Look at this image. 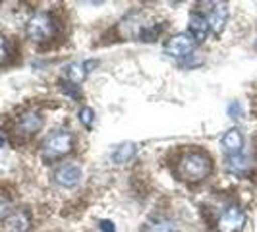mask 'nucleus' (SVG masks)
Returning <instances> with one entry per match:
<instances>
[{"label": "nucleus", "instance_id": "obj_1", "mask_svg": "<svg viewBox=\"0 0 257 232\" xmlns=\"http://www.w3.org/2000/svg\"><path fill=\"white\" fill-rule=\"evenodd\" d=\"M211 170H213V161L203 151H188L180 157L178 172L184 180L199 182L207 178L211 174Z\"/></svg>", "mask_w": 257, "mask_h": 232}, {"label": "nucleus", "instance_id": "obj_2", "mask_svg": "<svg viewBox=\"0 0 257 232\" xmlns=\"http://www.w3.org/2000/svg\"><path fill=\"white\" fill-rule=\"evenodd\" d=\"M74 147V136L68 130H54L43 143V155L47 159H56L70 153Z\"/></svg>", "mask_w": 257, "mask_h": 232}, {"label": "nucleus", "instance_id": "obj_3", "mask_svg": "<svg viewBox=\"0 0 257 232\" xmlns=\"http://www.w3.org/2000/svg\"><path fill=\"white\" fill-rule=\"evenodd\" d=\"M27 37L31 39V41H47L49 37H52V33H54V24H52V18L49 14L45 12H39L35 14L29 22H27Z\"/></svg>", "mask_w": 257, "mask_h": 232}, {"label": "nucleus", "instance_id": "obj_4", "mask_svg": "<svg viewBox=\"0 0 257 232\" xmlns=\"http://www.w3.org/2000/svg\"><path fill=\"white\" fill-rule=\"evenodd\" d=\"M193 49H195V41L190 33H178L168 39V43L165 45V52L172 58H186L192 54Z\"/></svg>", "mask_w": 257, "mask_h": 232}, {"label": "nucleus", "instance_id": "obj_5", "mask_svg": "<svg viewBox=\"0 0 257 232\" xmlns=\"http://www.w3.org/2000/svg\"><path fill=\"white\" fill-rule=\"evenodd\" d=\"M245 215L240 207H228L226 211H222V215L219 217L217 228L219 232H240L244 228Z\"/></svg>", "mask_w": 257, "mask_h": 232}, {"label": "nucleus", "instance_id": "obj_6", "mask_svg": "<svg viewBox=\"0 0 257 232\" xmlns=\"http://www.w3.org/2000/svg\"><path fill=\"white\" fill-rule=\"evenodd\" d=\"M81 178H83V170L77 163H64L54 172V180L62 188H76Z\"/></svg>", "mask_w": 257, "mask_h": 232}, {"label": "nucleus", "instance_id": "obj_7", "mask_svg": "<svg viewBox=\"0 0 257 232\" xmlns=\"http://www.w3.org/2000/svg\"><path fill=\"white\" fill-rule=\"evenodd\" d=\"M207 24L209 27L215 31V33H222V29L226 26V20H228V10H226V4L222 2H213L209 12H207Z\"/></svg>", "mask_w": 257, "mask_h": 232}, {"label": "nucleus", "instance_id": "obj_8", "mask_svg": "<svg viewBox=\"0 0 257 232\" xmlns=\"http://www.w3.org/2000/svg\"><path fill=\"white\" fill-rule=\"evenodd\" d=\"M43 126V118L37 112H24L16 120V132L20 136H33Z\"/></svg>", "mask_w": 257, "mask_h": 232}, {"label": "nucleus", "instance_id": "obj_9", "mask_svg": "<svg viewBox=\"0 0 257 232\" xmlns=\"http://www.w3.org/2000/svg\"><path fill=\"white\" fill-rule=\"evenodd\" d=\"M220 143H222V149L228 157H236V155L242 153V147H244V138H242V132L236 128L228 130L222 138H220Z\"/></svg>", "mask_w": 257, "mask_h": 232}, {"label": "nucleus", "instance_id": "obj_10", "mask_svg": "<svg viewBox=\"0 0 257 232\" xmlns=\"http://www.w3.org/2000/svg\"><path fill=\"white\" fill-rule=\"evenodd\" d=\"M209 24H207L205 16H201V14H193L192 18H190V35L195 43H203L209 35Z\"/></svg>", "mask_w": 257, "mask_h": 232}, {"label": "nucleus", "instance_id": "obj_11", "mask_svg": "<svg viewBox=\"0 0 257 232\" xmlns=\"http://www.w3.org/2000/svg\"><path fill=\"white\" fill-rule=\"evenodd\" d=\"M97 62H85V64H72L66 68V76L68 79L72 81V83H79V81H83V77L89 74L91 66H95Z\"/></svg>", "mask_w": 257, "mask_h": 232}, {"label": "nucleus", "instance_id": "obj_12", "mask_svg": "<svg viewBox=\"0 0 257 232\" xmlns=\"http://www.w3.org/2000/svg\"><path fill=\"white\" fill-rule=\"evenodd\" d=\"M136 153H138V145L126 142V143H122L114 153H112V161H114L116 165H124V163H128Z\"/></svg>", "mask_w": 257, "mask_h": 232}, {"label": "nucleus", "instance_id": "obj_13", "mask_svg": "<svg viewBox=\"0 0 257 232\" xmlns=\"http://www.w3.org/2000/svg\"><path fill=\"white\" fill-rule=\"evenodd\" d=\"M6 228L8 232H26L29 228L26 213H10V217L6 219Z\"/></svg>", "mask_w": 257, "mask_h": 232}, {"label": "nucleus", "instance_id": "obj_14", "mask_svg": "<svg viewBox=\"0 0 257 232\" xmlns=\"http://www.w3.org/2000/svg\"><path fill=\"white\" fill-rule=\"evenodd\" d=\"M147 232H178L174 222H170L167 219H153L147 224Z\"/></svg>", "mask_w": 257, "mask_h": 232}, {"label": "nucleus", "instance_id": "obj_15", "mask_svg": "<svg viewBox=\"0 0 257 232\" xmlns=\"http://www.w3.org/2000/svg\"><path fill=\"white\" fill-rule=\"evenodd\" d=\"M228 168L234 172H242L247 168V161H245L242 155H236V157H228Z\"/></svg>", "mask_w": 257, "mask_h": 232}, {"label": "nucleus", "instance_id": "obj_16", "mask_svg": "<svg viewBox=\"0 0 257 232\" xmlns=\"http://www.w3.org/2000/svg\"><path fill=\"white\" fill-rule=\"evenodd\" d=\"M10 213H12V203H10V199H8L4 193H0V220L8 219Z\"/></svg>", "mask_w": 257, "mask_h": 232}, {"label": "nucleus", "instance_id": "obj_17", "mask_svg": "<svg viewBox=\"0 0 257 232\" xmlns=\"http://www.w3.org/2000/svg\"><path fill=\"white\" fill-rule=\"evenodd\" d=\"M79 120H81V124H83V126H91V124H93V120H95V112H93V108H89V106L81 108V110H79Z\"/></svg>", "mask_w": 257, "mask_h": 232}, {"label": "nucleus", "instance_id": "obj_18", "mask_svg": "<svg viewBox=\"0 0 257 232\" xmlns=\"http://www.w3.org/2000/svg\"><path fill=\"white\" fill-rule=\"evenodd\" d=\"M99 228H101V232H116L114 222H112V220H108V219L101 220V222H99Z\"/></svg>", "mask_w": 257, "mask_h": 232}, {"label": "nucleus", "instance_id": "obj_19", "mask_svg": "<svg viewBox=\"0 0 257 232\" xmlns=\"http://www.w3.org/2000/svg\"><path fill=\"white\" fill-rule=\"evenodd\" d=\"M8 56V47H6V39L0 35V62H4Z\"/></svg>", "mask_w": 257, "mask_h": 232}, {"label": "nucleus", "instance_id": "obj_20", "mask_svg": "<svg viewBox=\"0 0 257 232\" xmlns=\"http://www.w3.org/2000/svg\"><path fill=\"white\" fill-rule=\"evenodd\" d=\"M228 110H230V116H232V118H238V112H240V106H238V103H232Z\"/></svg>", "mask_w": 257, "mask_h": 232}, {"label": "nucleus", "instance_id": "obj_21", "mask_svg": "<svg viewBox=\"0 0 257 232\" xmlns=\"http://www.w3.org/2000/svg\"><path fill=\"white\" fill-rule=\"evenodd\" d=\"M2 145H4V138H2V136H0V147H2Z\"/></svg>", "mask_w": 257, "mask_h": 232}]
</instances>
